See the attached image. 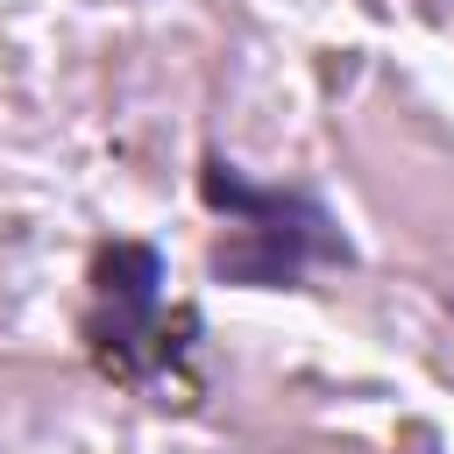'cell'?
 I'll return each mask as SVG.
<instances>
[{"label": "cell", "instance_id": "2", "mask_svg": "<svg viewBox=\"0 0 454 454\" xmlns=\"http://www.w3.org/2000/svg\"><path fill=\"white\" fill-rule=\"evenodd\" d=\"M192 192L220 220V234L206 248V277L227 284V291H305L319 270L362 262L340 213L312 184H262L234 156L199 149Z\"/></svg>", "mask_w": 454, "mask_h": 454}, {"label": "cell", "instance_id": "1", "mask_svg": "<svg viewBox=\"0 0 454 454\" xmlns=\"http://www.w3.org/2000/svg\"><path fill=\"white\" fill-rule=\"evenodd\" d=\"M78 348L106 390H128L156 411H199L206 319L192 298H170V255L142 234H106L85 255Z\"/></svg>", "mask_w": 454, "mask_h": 454}, {"label": "cell", "instance_id": "3", "mask_svg": "<svg viewBox=\"0 0 454 454\" xmlns=\"http://www.w3.org/2000/svg\"><path fill=\"white\" fill-rule=\"evenodd\" d=\"M433 298H440V312H447V319H454V291H447V284H440V291H433Z\"/></svg>", "mask_w": 454, "mask_h": 454}]
</instances>
